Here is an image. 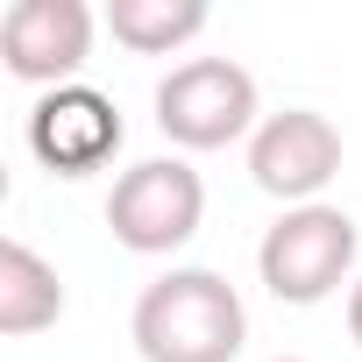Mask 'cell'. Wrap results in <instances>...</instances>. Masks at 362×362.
Wrapping results in <instances>:
<instances>
[{
	"label": "cell",
	"mask_w": 362,
	"mask_h": 362,
	"mask_svg": "<svg viewBox=\"0 0 362 362\" xmlns=\"http://www.w3.org/2000/svg\"><path fill=\"white\" fill-rule=\"evenodd\" d=\"M128 334L142 362H235L249 341V305L221 270H163L142 284Z\"/></svg>",
	"instance_id": "1"
},
{
	"label": "cell",
	"mask_w": 362,
	"mask_h": 362,
	"mask_svg": "<svg viewBox=\"0 0 362 362\" xmlns=\"http://www.w3.org/2000/svg\"><path fill=\"white\" fill-rule=\"evenodd\" d=\"M256 277L277 305H320L341 284H355V221L327 199L284 206L277 228L256 249Z\"/></svg>",
	"instance_id": "2"
},
{
	"label": "cell",
	"mask_w": 362,
	"mask_h": 362,
	"mask_svg": "<svg viewBox=\"0 0 362 362\" xmlns=\"http://www.w3.org/2000/svg\"><path fill=\"white\" fill-rule=\"evenodd\" d=\"M206 221V185L185 156H142L114 177L107 192V228L128 256H170L185 249Z\"/></svg>",
	"instance_id": "3"
},
{
	"label": "cell",
	"mask_w": 362,
	"mask_h": 362,
	"mask_svg": "<svg viewBox=\"0 0 362 362\" xmlns=\"http://www.w3.org/2000/svg\"><path fill=\"white\" fill-rule=\"evenodd\" d=\"M156 128L177 149H228L256 135V78L235 57H185L156 86Z\"/></svg>",
	"instance_id": "4"
},
{
	"label": "cell",
	"mask_w": 362,
	"mask_h": 362,
	"mask_svg": "<svg viewBox=\"0 0 362 362\" xmlns=\"http://www.w3.org/2000/svg\"><path fill=\"white\" fill-rule=\"evenodd\" d=\"M249 177L270 199H284V206H313L341 177V128L320 107L263 114V128L249 135Z\"/></svg>",
	"instance_id": "5"
},
{
	"label": "cell",
	"mask_w": 362,
	"mask_h": 362,
	"mask_svg": "<svg viewBox=\"0 0 362 362\" xmlns=\"http://www.w3.org/2000/svg\"><path fill=\"white\" fill-rule=\"evenodd\" d=\"M121 135H128L121 128V107L100 86H50L29 107V121H22L29 156L43 170H57V177H93L100 163H114Z\"/></svg>",
	"instance_id": "6"
},
{
	"label": "cell",
	"mask_w": 362,
	"mask_h": 362,
	"mask_svg": "<svg viewBox=\"0 0 362 362\" xmlns=\"http://www.w3.org/2000/svg\"><path fill=\"white\" fill-rule=\"evenodd\" d=\"M93 57V8L86 0H15L0 15V64L22 86H78Z\"/></svg>",
	"instance_id": "7"
},
{
	"label": "cell",
	"mask_w": 362,
	"mask_h": 362,
	"mask_svg": "<svg viewBox=\"0 0 362 362\" xmlns=\"http://www.w3.org/2000/svg\"><path fill=\"white\" fill-rule=\"evenodd\" d=\"M57 320H64V277L29 242L8 235V242H0V334L29 341V334H43Z\"/></svg>",
	"instance_id": "8"
},
{
	"label": "cell",
	"mask_w": 362,
	"mask_h": 362,
	"mask_svg": "<svg viewBox=\"0 0 362 362\" xmlns=\"http://www.w3.org/2000/svg\"><path fill=\"white\" fill-rule=\"evenodd\" d=\"M107 29L135 57H170L206 29V0H107Z\"/></svg>",
	"instance_id": "9"
},
{
	"label": "cell",
	"mask_w": 362,
	"mask_h": 362,
	"mask_svg": "<svg viewBox=\"0 0 362 362\" xmlns=\"http://www.w3.org/2000/svg\"><path fill=\"white\" fill-rule=\"evenodd\" d=\"M348 334H355V348H362V277L348 284Z\"/></svg>",
	"instance_id": "10"
},
{
	"label": "cell",
	"mask_w": 362,
	"mask_h": 362,
	"mask_svg": "<svg viewBox=\"0 0 362 362\" xmlns=\"http://www.w3.org/2000/svg\"><path fill=\"white\" fill-rule=\"evenodd\" d=\"M277 362H298V355H277Z\"/></svg>",
	"instance_id": "11"
}]
</instances>
